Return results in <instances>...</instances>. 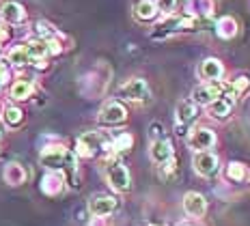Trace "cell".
Here are the masks:
<instances>
[{"instance_id":"d6986e66","label":"cell","mask_w":250,"mask_h":226,"mask_svg":"<svg viewBox=\"0 0 250 226\" xmlns=\"http://www.w3.org/2000/svg\"><path fill=\"white\" fill-rule=\"evenodd\" d=\"M4 181L9 185H20V183L26 181V170L20 164H9L4 168Z\"/></svg>"},{"instance_id":"9c48e42d","label":"cell","mask_w":250,"mask_h":226,"mask_svg":"<svg viewBox=\"0 0 250 226\" xmlns=\"http://www.w3.org/2000/svg\"><path fill=\"white\" fill-rule=\"evenodd\" d=\"M194 121H196V106L192 102H179V106H177V127L181 129L179 134H184V129Z\"/></svg>"},{"instance_id":"d4e9b609","label":"cell","mask_w":250,"mask_h":226,"mask_svg":"<svg viewBox=\"0 0 250 226\" xmlns=\"http://www.w3.org/2000/svg\"><path fill=\"white\" fill-rule=\"evenodd\" d=\"M132 144H134V138L129 134H121L117 140L112 143V149H117V151H129L132 149Z\"/></svg>"},{"instance_id":"7c38bea8","label":"cell","mask_w":250,"mask_h":226,"mask_svg":"<svg viewBox=\"0 0 250 226\" xmlns=\"http://www.w3.org/2000/svg\"><path fill=\"white\" fill-rule=\"evenodd\" d=\"M0 15H2V20L4 22H9V24H20V22H24L26 20L24 7L22 4H18V2H4L2 9H0Z\"/></svg>"},{"instance_id":"5bb4252c","label":"cell","mask_w":250,"mask_h":226,"mask_svg":"<svg viewBox=\"0 0 250 226\" xmlns=\"http://www.w3.org/2000/svg\"><path fill=\"white\" fill-rule=\"evenodd\" d=\"M134 15L138 20H143V22H149V20H153L158 15V7H155L153 0H138L134 4Z\"/></svg>"},{"instance_id":"7402d4cb","label":"cell","mask_w":250,"mask_h":226,"mask_svg":"<svg viewBox=\"0 0 250 226\" xmlns=\"http://www.w3.org/2000/svg\"><path fill=\"white\" fill-rule=\"evenodd\" d=\"M9 61H11L15 67H22V65H26V62H30V56H28V52H26V45H18V48H13L11 52H9Z\"/></svg>"},{"instance_id":"9a60e30c","label":"cell","mask_w":250,"mask_h":226,"mask_svg":"<svg viewBox=\"0 0 250 226\" xmlns=\"http://www.w3.org/2000/svg\"><path fill=\"white\" fill-rule=\"evenodd\" d=\"M222 71L225 69H222L220 61H216V59H207L201 62V76L205 78V80H220Z\"/></svg>"},{"instance_id":"83f0119b","label":"cell","mask_w":250,"mask_h":226,"mask_svg":"<svg viewBox=\"0 0 250 226\" xmlns=\"http://www.w3.org/2000/svg\"><path fill=\"white\" fill-rule=\"evenodd\" d=\"M244 88H248V78H237V80L233 82V91H235V93H242Z\"/></svg>"},{"instance_id":"4316f807","label":"cell","mask_w":250,"mask_h":226,"mask_svg":"<svg viewBox=\"0 0 250 226\" xmlns=\"http://www.w3.org/2000/svg\"><path fill=\"white\" fill-rule=\"evenodd\" d=\"M175 4H177V0H158L155 7H158V11H162V13H173Z\"/></svg>"},{"instance_id":"d6a6232c","label":"cell","mask_w":250,"mask_h":226,"mask_svg":"<svg viewBox=\"0 0 250 226\" xmlns=\"http://www.w3.org/2000/svg\"><path fill=\"white\" fill-rule=\"evenodd\" d=\"M179 226H188V224H179Z\"/></svg>"},{"instance_id":"f1b7e54d","label":"cell","mask_w":250,"mask_h":226,"mask_svg":"<svg viewBox=\"0 0 250 226\" xmlns=\"http://www.w3.org/2000/svg\"><path fill=\"white\" fill-rule=\"evenodd\" d=\"M151 138H155V140H160V131H162V125H160V123H153V125H151Z\"/></svg>"},{"instance_id":"52a82bcc","label":"cell","mask_w":250,"mask_h":226,"mask_svg":"<svg viewBox=\"0 0 250 226\" xmlns=\"http://www.w3.org/2000/svg\"><path fill=\"white\" fill-rule=\"evenodd\" d=\"M127 119V110H125L119 102H110L102 108L100 112V123L102 125H119Z\"/></svg>"},{"instance_id":"4dcf8cb0","label":"cell","mask_w":250,"mask_h":226,"mask_svg":"<svg viewBox=\"0 0 250 226\" xmlns=\"http://www.w3.org/2000/svg\"><path fill=\"white\" fill-rule=\"evenodd\" d=\"M2 41H7V30L0 28V43H2Z\"/></svg>"},{"instance_id":"6da1fadb","label":"cell","mask_w":250,"mask_h":226,"mask_svg":"<svg viewBox=\"0 0 250 226\" xmlns=\"http://www.w3.org/2000/svg\"><path fill=\"white\" fill-rule=\"evenodd\" d=\"M39 162L43 166L52 168V170H65L67 177L74 181L76 177V155L71 151H67L65 146H48L41 151Z\"/></svg>"},{"instance_id":"8fae6325","label":"cell","mask_w":250,"mask_h":226,"mask_svg":"<svg viewBox=\"0 0 250 226\" xmlns=\"http://www.w3.org/2000/svg\"><path fill=\"white\" fill-rule=\"evenodd\" d=\"M220 93H222V86L218 82H213V84H207V86L194 88L192 97H194V102H199V103H211L213 99L220 97Z\"/></svg>"},{"instance_id":"ffe728a7","label":"cell","mask_w":250,"mask_h":226,"mask_svg":"<svg viewBox=\"0 0 250 226\" xmlns=\"http://www.w3.org/2000/svg\"><path fill=\"white\" fill-rule=\"evenodd\" d=\"M41 190H43L48 196H56L61 190H62V179H61V175H45L43 177V183H41Z\"/></svg>"},{"instance_id":"4fadbf2b","label":"cell","mask_w":250,"mask_h":226,"mask_svg":"<svg viewBox=\"0 0 250 226\" xmlns=\"http://www.w3.org/2000/svg\"><path fill=\"white\" fill-rule=\"evenodd\" d=\"M213 143H216V136L211 134L209 129H196V131H192V136H190V146L192 149H209V146H213Z\"/></svg>"},{"instance_id":"1f68e13d","label":"cell","mask_w":250,"mask_h":226,"mask_svg":"<svg viewBox=\"0 0 250 226\" xmlns=\"http://www.w3.org/2000/svg\"><path fill=\"white\" fill-rule=\"evenodd\" d=\"M151 226H164V224H151Z\"/></svg>"},{"instance_id":"484cf974","label":"cell","mask_w":250,"mask_h":226,"mask_svg":"<svg viewBox=\"0 0 250 226\" xmlns=\"http://www.w3.org/2000/svg\"><path fill=\"white\" fill-rule=\"evenodd\" d=\"M37 33H39L41 37H45V39H52V37L56 35V30L52 28L48 22H37Z\"/></svg>"},{"instance_id":"277c9868","label":"cell","mask_w":250,"mask_h":226,"mask_svg":"<svg viewBox=\"0 0 250 226\" xmlns=\"http://www.w3.org/2000/svg\"><path fill=\"white\" fill-rule=\"evenodd\" d=\"M106 179L117 192H127L129 183H132L127 168H125L121 162H110V164L106 166Z\"/></svg>"},{"instance_id":"e0dca14e","label":"cell","mask_w":250,"mask_h":226,"mask_svg":"<svg viewBox=\"0 0 250 226\" xmlns=\"http://www.w3.org/2000/svg\"><path fill=\"white\" fill-rule=\"evenodd\" d=\"M186 9L192 15H196V18H199V15H211V11H213V0H188Z\"/></svg>"},{"instance_id":"ac0fdd59","label":"cell","mask_w":250,"mask_h":226,"mask_svg":"<svg viewBox=\"0 0 250 226\" xmlns=\"http://www.w3.org/2000/svg\"><path fill=\"white\" fill-rule=\"evenodd\" d=\"M216 33L222 37V39H231V37L237 35V22L233 18H220L216 24Z\"/></svg>"},{"instance_id":"ba28073f","label":"cell","mask_w":250,"mask_h":226,"mask_svg":"<svg viewBox=\"0 0 250 226\" xmlns=\"http://www.w3.org/2000/svg\"><path fill=\"white\" fill-rule=\"evenodd\" d=\"M184 209H186L188 215H192V218H201V215H205L207 203H205V198H203V194L188 192L186 198H184Z\"/></svg>"},{"instance_id":"44dd1931","label":"cell","mask_w":250,"mask_h":226,"mask_svg":"<svg viewBox=\"0 0 250 226\" xmlns=\"http://www.w3.org/2000/svg\"><path fill=\"white\" fill-rule=\"evenodd\" d=\"M33 91H35V84L30 80H18L11 86V97L13 99H28Z\"/></svg>"},{"instance_id":"8992f818","label":"cell","mask_w":250,"mask_h":226,"mask_svg":"<svg viewBox=\"0 0 250 226\" xmlns=\"http://www.w3.org/2000/svg\"><path fill=\"white\" fill-rule=\"evenodd\" d=\"M192 166L194 170L203 177H211L218 172V155L216 153H207V151H201V153L194 155L192 160Z\"/></svg>"},{"instance_id":"7a4b0ae2","label":"cell","mask_w":250,"mask_h":226,"mask_svg":"<svg viewBox=\"0 0 250 226\" xmlns=\"http://www.w3.org/2000/svg\"><path fill=\"white\" fill-rule=\"evenodd\" d=\"M106 146H108V138L102 131H88V134L80 136V140H78V155L93 157L97 151L106 149Z\"/></svg>"},{"instance_id":"cb8c5ba5","label":"cell","mask_w":250,"mask_h":226,"mask_svg":"<svg viewBox=\"0 0 250 226\" xmlns=\"http://www.w3.org/2000/svg\"><path fill=\"white\" fill-rule=\"evenodd\" d=\"M227 175H229V179H233V181H242L244 175H246V168H244L242 162H231L227 168Z\"/></svg>"},{"instance_id":"3957f363","label":"cell","mask_w":250,"mask_h":226,"mask_svg":"<svg viewBox=\"0 0 250 226\" xmlns=\"http://www.w3.org/2000/svg\"><path fill=\"white\" fill-rule=\"evenodd\" d=\"M119 97L129 99V102H149L151 93H149V86H147L145 80L132 78V80L121 84V88H119Z\"/></svg>"},{"instance_id":"603a6c76","label":"cell","mask_w":250,"mask_h":226,"mask_svg":"<svg viewBox=\"0 0 250 226\" xmlns=\"http://www.w3.org/2000/svg\"><path fill=\"white\" fill-rule=\"evenodd\" d=\"M4 121H7V125H11V127H15V125H20L24 121V112L20 108H13L9 106L7 110H4Z\"/></svg>"},{"instance_id":"f546056e","label":"cell","mask_w":250,"mask_h":226,"mask_svg":"<svg viewBox=\"0 0 250 226\" xmlns=\"http://www.w3.org/2000/svg\"><path fill=\"white\" fill-rule=\"evenodd\" d=\"M9 78V71H7V67L2 65V62H0V86H2L4 84V80H7Z\"/></svg>"},{"instance_id":"30bf717a","label":"cell","mask_w":250,"mask_h":226,"mask_svg":"<svg viewBox=\"0 0 250 226\" xmlns=\"http://www.w3.org/2000/svg\"><path fill=\"white\" fill-rule=\"evenodd\" d=\"M151 157H153L155 164H164L166 160L173 157V143L168 138H160L153 140V146H151Z\"/></svg>"},{"instance_id":"2e32d148","label":"cell","mask_w":250,"mask_h":226,"mask_svg":"<svg viewBox=\"0 0 250 226\" xmlns=\"http://www.w3.org/2000/svg\"><path fill=\"white\" fill-rule=\"evenodd\" d=\"M231 108H233V99H229V97H218V99H213V102H211L209 114H211V117H218V119H225L227 114L231 112Z\"/></svg>"},{"instance_id":"5b68a950","label":"cell","mask_w":250,"mask_h":226,"mask_svg":"<svg viewBox=\"0 0 250 226\" xmlns=\"http://www.w3.org/2000/svg\"><path fill=\"white\" fill-rule=\"evenodd\" d=\"M119 201L110 194H95V196H91V201H88V211H91L95 218H106V215H110L114 209H117Z\"/></svg>"}]
</instances>
